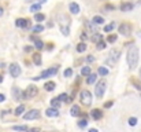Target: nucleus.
I'll return each instance as SVG.
<instances>
[{
	"label": "nucleus",
	"instance_id": "nucleus-46",
	"mask_svg": "<svg viewBox=\"0 0 141 132\" xmlns=\"http://www.w3.org/2000/svg\"><path fill=\"white\" fill-rule=\"evenodd\" d=\"M89 132H97V129H96V128H90Z\"/></svg>",
	"mask_w": 141,
	"mask_h": 132
},
{
	"label": "nucleus",
	"instance_id": "nucleus-47",
	"mask_svg": "<svg viewBox=\"0 0 141 132\" xmlns=\"http://www.w3.org/2000/svg\"><path fill=\"white\" fill-rule=\"evenodd\" d=\"M3 11H4V10H3V7H0V17L3 15Z\"/></svg>",
	"mask_w": 141,
	"mask_h": 132
},
{
	"label": "nucleus",
	"instance_id": "nucleus-13",
	"mask_svg": "<svg viewBox=\"0 0 141 132\" xmlns=\"http://www.w3.org/2000/svg\"><path fill=\"white\" fill-rule=\"evenodd\" d=\"M133 3H129V2H125L121 4V11H123V13H129V11L133 10Z\"/></svg>",
	"mask_w": 141,
	"mask_h": 132
},
{
	"label": "nucleus",
	"instance_id": "nucleus-25",
	"mask_svg": "<svg viewBox=\"0 0 141 132\" xmlns=\"http://www.w3.org/2000/svg\"><path fill=\"white\" fill-rule=\"evenodd\" d=\"M132 84L138 89V91H141V81L140 80H137V79H134V77H133V79H132Z\"/></svg>",
	"mask_w": 141,
	"mask_h": 132
},
{
	"label": "nucleus",
	"instance_id": "nucleus-20",
	"mask_svg": "<svg viewBox=\"0 0 141 132\" xmlns=\"http://www.w3.org/2000/svg\"><path fill=\"white\" fill-rule=\"evenodd\" d=\"M90 40L93 41V43H99V41L101 40V34H100L99 32H96V33H93V34H92Z\"/></svg>",
	"mask_w": 141,
	"mask_h": 132
},
{
	"label": "nucleus",
	"instance_id": "nucleus-28",
	"mask_svg": "<svg viewBox=\"0 0 141 132\" xmlns=\"http://www.w3.org/2000/svg\"><path fill=\"white\" fill-rule=\"evenodd\" d=\"M13 129H14V131H23V132L29 131V128L26 127V125H15V127H14Z\"/></svg>",
	"mask_w": 141,
	"mask_h": 132
},
{
	"label": "nucleus",
	"instance_id": "nucleus-29",
	"mask_svg": "<svg viewBox=\"0 0 141 132\" xmlns=\"http://www.w3.org/2000/svg\"><path fill=\"white\" fill-rule=\"evenodd\" d=\"M45 19V15L44 14H40V13H37L34 15V21H37V22H41V21H44Z\"/></svg>",
	"mask_w": 141,
	"mask_h": 132
},
{
	"label": "nucleus",
	"instance_id": "nucleus-21",
	"mask_svg": "<svg viewBox=\"0 0 141 132\" xmlns=\"http://www.w3.org/2000/svg\"><path fill=\"white\" fill-rule=\"evenodd\" d=\"M58 99H59L60 102H71V98H70L67 94H60L59 97H58Z\"/></svg>",
	"mask_w": 141,
	"mask_h": 132
},
{
	"label": "nucleus",
	"instance_id": "nucleus-33",
	"mask_svg": "<svg viewBox=\"0 0 141 132\" xmlns=\"http://www.w3.org/2000/svg\"><path fill=\"white\" fill-rule=\"evenodd\" d=\"M99 74L100 76H107L108 74V70L106 68H103V66H100V68H99Z\"/></svg>",
	"mask_w": 141,
	"mask_h": 132
},
{
	"label": "nucleus",
	"instance_id": "nucleus-23",
	"mask_svg": "<svg viewBox=\"0 0 141 132\" xmlns=\"http://www.w3.org/2000/svg\"><path fill=\"white\" fill-rule=\"evenodd\" d=\"M23 110H25V106H23V105H19V106H18L17 109H15L14 114H15V116H21L22 113H23Z\"/></svg>",
	"mask_w": 141,
	"mask_h": 132
},
{
	"label": "nucleus",
	"instance_id": "nucleus-34",
	"mask_svg": "<svg viewBox=\"0 0 141 132\" xmlns=\"http://www.w3.org/2000/svg\"><path fill=\"white\" fill-rule=\"evenodd\" d=\"M42 31H44V26H41V25L33 26V32H34V33H39V32H42Z\"/></svg>",
	"mask_w": 141,
	"mask_h": 132
},
{
	"label": "nucleus",
	"instance_id": "nucleus-8",
	"mask_svg": "<svg viewBox=\"0 0 141 132\" xmlns=\"http://www.w3.org/2000/svg\"><path fill=\"white\" fill-rule=\"evenodd\" d=\"M21 66L18 65V63H11L10 65V74H11V77L13 79H17V77H19V74H21Z\"/></svg>",
	"mask_w": 141,
	"mask_h": 132
},
{
	"label": "nucleus",
	"instance_id": "nucleus-35",
	"mask_svg": "<svg viewBox=\"0 0 141 132\" xmlns=\"http://www.w3.org/2000/svg\"><path fill=\"white\" fill-rule=\"evenodd\" d=\"M107 41H108V43H115V41H116V34H110L107 37Z\"/></svg>",
	"mask_w": 141,
	"mask_h": 132
},
{
	"label": "nucleus",
	"instance_id": "nucleus-30",
	"mask_svg": "<svg viewBox=\"0 0 141 132\" xmlns=\"http://www.w3.org/2000/svg\"><path fill=\"white\" fill-rule=\"evenodd\" d=\"M85 50H86V44H85V43H79L77 45V51L78 52H84Z\"/></svg>",
	"mask_w": 141,
	"mask_h": 132
},
{
	"label": "nucleus",
	"instance_id": "nucleus-15",
	"mask_svg": "<svg viewBox=\"0 0 141 132\" xmlns=\"http://www.w3.org/2000/svg\"><path fill=\"white\" fill-rule=\"evenodd\" d=\"M44 88H45V91L51 92V91H53V89L56 88V84H55L53 81H48V83L44 84Z\"/></svg>",
	"mask_w": 141,
	"mask_h": 132
},
{
	"label": "nucleus",
	"instance_id": "nucleus-32",
	"mask_svg": "<svg viewBox=\"0 0 141 132\" xmlns=\"http://www.w3.org/2000/svg\"><path fill=\"white\" fill-rule=\"evenodd\" d=\"M40 8H41V4H33L32 7H30V11H32V13H37V11H40Z\"/></svg>",
	"mask_w": 141,
	"mask_h": 132
},
{
	"label": "nucleus",
	"instance_id": "nucleus-24",
	"mask_svg": "<svg viewBox=\"0 0 141 132\" xmlns=\"http://www.w3.org/2000/svg\"><path fill=\"white\" fill-rule=\"evenodd\" d=\"M96 79H97V76L93 74V73H90V74L88 76V79H86V83H88V84H93V83L96 81Z\"/></svg>",
	"mask_w": 141,
	"mask_h": 132
},
{
	"label": "nucleus",
	"instance_id": "nucleus-1",
	"mask_svg": "<svg viewBox=\"0 0 141 132\" xmlns=\"http://www.w3.org/2000/svg\"><path fill=\"white\" fill-rule=\"evenodd\" d=\"M138 48L134 44H132L127 50V55H126V61L129 65V69H136L137 65H138Z\"/></svg>",
	"mask_w": 141,
	"mask_h": 132
},
{
	"label": "nucleus",
	"instance_id": "nucleus-48",
	"mask_svg": "<svg viewBox=\"0 0 141 132\" xmlns=\"http://www.w3.org/2000/svg\"><path fill=\"white\" fill-rule=\"evenodd\" d=\"M39 2H40V3H45V2H47V0H39Z\"/></svg>",
	"mask_w": 141,
	"mask_h": 132
},
{
	"label": "nucleus",
	"instance_id": "nucleus-14",
	"mask_svg": "<svg viewBox=\"0 0 141 132\" xmlns=\"http://www.w3.org/2000/svg\"><path fill=\"white\" fill-rule=\"evenodd\" d=\"M45 114L48 117H58L59 116V111H58V109H55V107H50V109L45 110Z\"/></svg>",
	"mask_w": 141,
	"mask_h": 132
},
{
	"label": "nucleus",
	"instance_id": "nucleus-5",
	"mask_svg": "<svg viewBox=\"0 0 141 132\" xmlns=\"http://www.w3.org/2000/svg\"><path fill=\"white\" fill-rule=\"evenodd\" d=\"M79 99H81V103L85 106H90L92 103V94L88 91V89H84L79 95Z\"/></svg>",
	"mask_w": 141,
	"mask_h": 132
},
{
	"label": "nucleus",
	"instance_id": "nucleus-27",
	"mask_svg": "<svg viewBox=\"0 0 141 132\" xmlns=\"http://www.w3.org/2000/svg\"><path fill=\"white\" fill-rule=\"evenodd\" d=\"M51 105H52V107H55V109H59L60 107V100L58 98H55V99L51 100Z\"/></svg>",
	"mask_w": 141,
	"mask_h": 132
},
{
	"label": "nucleus",
	"instance_id": "nucleus-37",
	"mask_svg": "<svg viewBox=\"0 0 141 132\" xmlns=\"http://www.w3.org/2000/svg\"><path fill=\"white\" fill-rule=\"evenodd\" d=\"M137 124V118L136 117H130L129 118V125H136Z\"/></svg>",
	"mask_w": 141,
	"mask_h": 132
},
{
	"label": "nucleus",
	"instance_id": "nucleus-41",
	"mask_svg": "<svg viewBox=\"0 0 141 132\" xmlns=\"http://www.w3.org/2000/svg\"><path fill=\"white\" fill-rule=\"evenodd\" d=\"M29 132H40V128H29Z\"/></svg>",
	"mask_w": 141,
	"mask_h": 132
},
{
	"label": "nucleus",
	"instance_id": "nucleus-16",
	"mask_svg": "<svg viewBox=\"0 0 141 132\" xmlns=\"http://www.w3.org/2000/svg\"><path fill=\"white\" fill-rule=\"evenodd\" d=\"M70 114L73 116V117H77V116H79L81 114V109L78 107V105H74L71 107V110H70Z\"/></svg>",
	"mask_w": 141,
	"mask_h": 132
},
{
	"label": "nucleus",
	"instance_id": "nucleus-38",
	"mask_svg": "<svg viewBox=\"0 0 141 132\" xmlns=\"http://www.w3.org/2000/svg\"><path fill=\"white\" fill-rule=\"evenodd\" d=\"M63 74H64V77H71L73 76V70L71 69H66Z\"/></svg>",
	"mask_w": 141,
	"mask_h": 132
},
{
	"label": "nucleus",
	"instance_id": "nucleus-31",
	"mask_svg": "<svg viewBox=\"0 0 141 132\" xmlns=\"http://www.w3.org/2000/svg\"><path fill=\"white\" fill-rule=\"evenodd\" d=\"M34 45H36V48H39V50H42V48H44V43H42L41 40H39V39L34 41Z\"/></svg>",
	"mask_w": 141,
	"mask_h": 132
},
{
	"label": "nucleus",
	"instance_id": "nucleus-10",
	"mask_svg": "<svg viewBox=\"0 0 141 132\" xmlns=\"http://www.w3.org/2000/svg\"><path fill=\"white\" fill-rule=\"evenodd\" d=\"M39 117H40V111L33 109V110H29L26 114L23 116V120H34V118H39Z\"/></svg>",
	"mask_w": 141,
	"mask_h": 132
},
{
	"label": "nucleus",
	"instance_id": "nucleus-19",
	"mask_svg": "<svg viewBox=\"0 0 141 132\" xmlns=\"http://www.w3.org/2000/svg\"><path fill=\"white\" fill-rule=\"evenodd\" d=\"M92 22H93L95 25H103V23H104V18L100 17V15H95L93 19H92Z\"/></svg>",
	"mask_w": 141,
	"mask_h": 132
},
{
	"label": "nucleus",
	"instance_id": "nucleus-36",
	"mask_svg": "<svg viewBox=\"0 0 141 132\" xmlns=\"http://www.w3.org/2000/svg\"><path fill=\"white\" fill-rule=\"evenodd\" d=\"M106 45H107V44L104 43V41H101V40H100L99 43H97V45H96V47H97V50H104V48H106Z\"/></svg>",
	"mask_w": 141,
	"mask_h": 132
},
{
	"label": "nucleus",
	"instance_id": "nucleus-26",
	"mask_svg": "<svg viewBox=\"0 0 141 132\" xmlns=\"http://www.w3.org/2000/svg\"><path fill=\"white\" fill-rule=\"evenodd\" d=\"M114 28H115V23L114 22H111V23H108V25H106L104 26V32H112L114 31Z\"/></svg>",
	"mask_w": 141,
	"mask_h": 132
},
{
	"label": "nucleus",
	"instance_id": "nucleus-49",
	"mask_svg": "<svg viewBox=\"0 0 141 132\" xmlns=\"http://www.w3.org/2000/svg\"><path fill=\"white\" fill-rule=\"evenodd\" d=\"M2 81H3V76H2V74H0V83H2Z\"/></svg>",
	"mask_w": 141,
	"mask_h": 132
},
{
	"label": "nucleus",
	"instance_id": "nucleus-4",
	"mask_svg": "<svg viewBox=\"0 0 141 132\" xmlns=\"http://www.w3.org/2000/svg\"><path fill=\"white\" fill-rule=\"evenodd\" d=\"M106 88H107V83H106V80H100L99 83L96 84V88H95V95L97 98H103V95H104V92H106Z\"/></svg>",
	"mask_w": 141,
	"mask_h": 132
},
{
	"label": "nucleus",
	"instance_id": "nucleus-45",
	"mask_svg": "<svg viewBox=\"0 0 141 132\" xmlns=\"http://www.w3.org/2000/svg\"><path fill=\"white\" fill-rule=\"evenodd\" d=\"M25 51H26V52H29V51H32V47H26V48H25Z\"/></svg>",
	"mask_w": 141,
	"mask_h": 132
},
{
	"label": "nucleus",
	"instance_id": "nucleus-6",
	"mask_svg": "<svg viewBox=\"0 0 141 132\" xmlns=\"http://www.w3.org/2000/svg\"><path fill=\"white\" fill-rule=\"evenodd\" d=\"M37 94H39V88H37V87H36V85H29V87L26 88V91L23 92V98L32 99V98H34Z\"/></svg>",
	"mask_w": 141,
	"mask_h": 132
},
{
	"label": "nucleus",
	"instance_id": "nucleus-39",
	"mask_svg": "<svg viewBox=\"0 0 141 132\" xmlns=\"http://www.w3.org/2000/svg\"><path fill=\"white\" fill-rule=\"evenodd\" d=\"M112 105H114V102L110 100V102H106V103H104V107H111Z\"/></svg>",
	"mask_w": 141,
	"mask_h": 132
},
{
	"label": "nucleus",
	"instance_id": "nucleus-40",
	"mask_svg": "<svg viewBox=\"0 0 141 132\" xmlns=\"http://www.w3.org/2000/svg\"><path fill=\"white\" fill-rule=\"evenodd\" d=\"M85 125H86V120H81L79 121V127H85Z\"/></svg>",
	"mask_w": 141,
	"mask_h": 132
},
{
	"label": "nucleus",
	"instance_id": "nucleus-50",
	"mask_svg": "<svg viewBox=\"0 0 141 132\" xmlns=\"http://www.w3.org/2000/svg\"><path fill=\"white\" fill-rule=\"evenodd\" d=\"M25 2H28V3H30V2H33V0H25Z\"/></svg>",
	"mask_w": 141,
	"mask_h": 132
},
{
	"label": "nucleus",
	"instance_id": "nucleus-7",
	"mask_svg": "<svg viewBox=\"0 0 141 132\" xmlns=\"http://www.w3.org/2000/svg\"><path fill=\"white\" fill-rule=\"evenodd\" d=\"M118 31L122 36H130L132 34V25L127 22H122L118 28Z\"/></svg>",
	"mask_w": 141,
	"mask_h": 132
},
{
	"label": "nucleus",
	"instance_id": "nucleus-17",
	"mask_svg": "<svg viewBox=\"0 0 141 132\" xmlns=\"http://www.w3.org/2000/svg\"><path fill=\"white\" fill-rule=\"evenodd\" d=\"M90 114H92V117H93L95 120H100V118L103 117V113H101L99 109H93V110H92V113H90Z\"/></svg>",
	"mask_w": 141,
	"mask_h": 132
},
{
	"label": "nucleus",
	"instance_id": "nucleus-3",
	"mask_svg": "<svg viewBox=\"0 0 141 132\" xmlns=\"http://www.w3.org/2000/svg\"><path fill=\"white\" fill-rule=\"evenodd\" d=\"M119 57H121V51H119V50H116V48H114V50L110 51L108 58L106 59V63H107V65L114 66V65H116V62L119 61Z\"/></svg>",
	"mask_w": 141,
	"mask_h": 132
},
{
	"label": "nucleus",
	"instance_id": "nucleus-18",
	"mask_svg": "<svg viewBox=\"0 0 141 132\" xmlns=\"http://www.w3.org/2000/svg\"><path fill=\"white\" fill-rule=\"evenodd\" d=\"M33 62H34V65L41 66V54H39V52L33 54Z\"/></svg>",
	"mask_w": 141,
	"mask_h": 132
},
{
	"label": "nucleus",
	"instance_id": "nucleus-43",
	"mask_svg": "<svg viewBox=\"0 0 141 132\" xmlns=\"http://www.w3.org/2000/svg\"><path fill=\"white\" fill-rule=\"evenodd\" d=\"M4 99H6V97L3 94H0V103H2V102H4Z\"/></svg>",
	"mask_w": 141,
	"mask_h": 132
},
{
	"label": "nucleus",
	"instance_id": "nucleus-22",
	"mask_svg": "<svg viewBox=\"0 0 141 132\" xmlns=\"http://www.w3.org/2000/svg\"><path fill=\"white\" fill-rule=\"evenodd\" d=\"M92 73L90 72V66H84V68L81 69V74L82 76H89Z\"/></svg>",
	"mask_w": 141,
	"mask_h": 132
},
{
	"label": "nucleus",
	"instance_id": "nucleus-9",
	"mask_svg": "<svg viewBox=\"0 0 141 132\" xmlns=\"http://www.w3.org/2000/svg\"><path fill=\"white\" fill-rule=\"evenodd\" d=\"M58 70H59V66H52V68H50V69H47V70L42 72L41 76H40V79L51 77V76H53V74H56V73H58Z\"/></svg>",
	"mask_w": 141,
	"mask_h": 132
},
{
	"label": "nucleus",
	"instance_id": "nucleus-11",
	"mask_svg": "<svg viewBox=\"0 0 141 132\" xmlns=\"http://www.w3.org/2000/svg\"><path fill=\"white\" fill-rule=\"evenodd\" d=\"M15 25L18 28H25V29H28V28H30V21L29 19H23V18H18V19L15 21Z\"/></svg>",
	"mask_w": 141,
	"mask_h": 132
},
{
	"label": "nucleus",
	"instance_id": "nucleus-44",
	"mask_svg": "<svg viewBox=\"0 0 141 132\" xmlns=\"http://www.w3.org/2000/svg\"><path fill=\"white\" fill-rule=\"evenodd\" d=\"M106 10H114V6H112V4H111V6H110V4L106 6Z\"/></svg>",
	"mask_w": 141,
	"mask_h": 132
},
{
	"label": "nucleus",
	"instance_id": "nucleus-2",
	"mask_svg": "<svg viewBox=\"0 0 141 132\" xmlns=\"http://www.w3.org/2000/svg\"><path fill=\"white\" fill-rule=\"evenodd\" d=\"M58 25H59V29H60V32H62L63 36L70 34V18L66 14L58 15Z\"/></svg>",
	"mask_w": 141,
	"mask_h": 132
},
{
	"label": "nucleus",
	"instance_id": "nucleus-12",
	"mask_svg": "<svg viewBox=\"0 0 141 132\" xmlns=\"http://www.w3.org/2000/svg\"><path fill=\"white\" fill-rule=\"evenodd\" d=\"M69 10H70V13H71L73 15H77V14H79V10H81V8H79V6H78L77 3L73 2V3L69 4Z\"/></svg>",
	"mask_w": 141,
	"mask_h": 132
},
{
	"label": "nucleus",
	"instance_id": "nucleus-42",
	"mask_svg": "<svg viewBox=\"0 0 141 132\" xmlns=\"http://www.w3.org/2000/svg\"><path fill=\"white\" fill-rule=\"evenodd\" d=\"M86 61H88V62H93L95 58H93V57H86Z\"/></svg>",
	"mask_w": 141,
	"mask_h": 132
}]
</instances>
